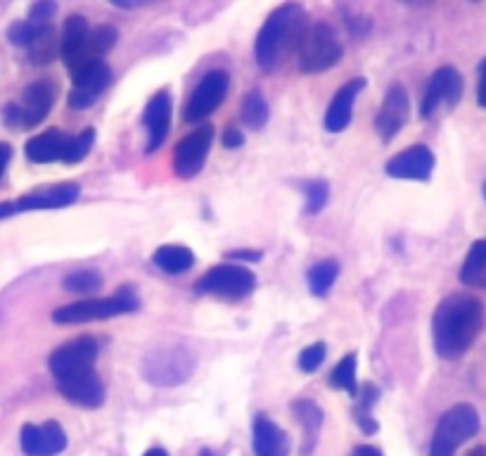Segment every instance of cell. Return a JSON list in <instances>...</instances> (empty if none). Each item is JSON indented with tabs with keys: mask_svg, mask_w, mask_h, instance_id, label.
I'll use <instances>...</instances> for the list:
<instances>
[{
	"mask_svg": "<svg viewBox=\"0 0 486 456\" xmlns=\"http://www.w3.org/2000/svg\"><path fill=\"white\" fill-rule=\"evenodd\" d=\"M484 328V304L467 293L444 297L432 319L435 348L444 359H458L472 348Z\"/></svg>",
	"mask_w": 486,
	"mask_h": 456,
	"instance_id": "1",
	"label": "cell"
},
{
	"mask_svg": "<svg viewBox=\"0 0 486 456\" xmlns=\"http://www.w3.org/2000/svg\"><path fill=\"white\" fill-rule=\"evenodd\" d=\"M307 32L308 14L304 7L295 3L275 7L254 41L256 65L263 71L280 70L292 55H297Z\"/></svg>",
	"mask_w": 486,
	"mask_h": 456,
	"instance_id": "2",
	"label": "cell"
},
{
	"mask_svg": "<svg viewBox=\"0 0 486 456\" xmlns=\"http://www.w3.org/2000/svg\"><path fill=\"white\" fill-rule=\"evenodd\" d=\"M342 43L327 22L308 24V32L297 51V65L304 74H323L342 60Z\"/></svg>",
	"mask_w": 486,
	"mask_h": 456,
	"instance_id": "3",
	"label": "cell"
},
{
	"mask_svg": "<svg viewBox=\"0 0 486 456\" xmlns=\"http://www.w3.org/2000/svg\"><path fill=\"white\" fill-rule=\"evenodd\" d=\"M138 297L133 295V290L124 288L116 295L105 297V300H81V302L64 304V307L52 312V321L58 326H77V323L86 321H100V319H109V316L128 314L138 309Z\"/></svg>",
	"mask_w": 486,
	"mask_h": 456,
	"instance_id": "4",
	"label": "cell"
},
{
	"mask_svg": "<svg viewBox=\"0 0 486 456\" xmlns=\"http://www.w3.org/2000/svg\"><path fill=\"white\" fill-rule=\"evenodd\" d=\"M480 433V414L472 405H455L436 423L429 456H454L455 450Z\"/></svg>",
	"mask_w": 486,
	"mask_h": 456,
	"instance_id": "5",
	"label": "cell"
},
{
	"mask_svg": "<svg viewBox=\"0 0 486 456\" xmlns=\"http://www.w3.org/2000/svg\"><path fill=\"white\" fill-rule=\"evenodd\" d=\"M256 288V276L243 264H218L199 278L195 290L199 295H214L221 300H243Z\"/></svg>",
	"mask_w": 486,
	"mask_h": 456,
	"instance_id": "6",
	"label": "cell"
},
{
	"mask_svg": "<svg viewBox=\"0 0 486 456\" xmlns=\"http://www.w3.org/2000/svg\"><path fill=\"white\" fill-rule=\"evenodd\" d=\"M55 105V86L48 81H33L24 88L20 103L5 107V124L13 129H33L43 122Z\"/></svg>",
	"mask_w": 486,
	"mask_h": 456,
	"instance_id": "7",
	"label": "cell"
},
{
	"mask_svg": "<svg viewBox=\"0 0 486 456\" xmlns=\"http://www.w3.org/2000/svg\"><path fill=\"white\" fill-rule=\"evenodd\" d=\"M231 88V74L225 70H212L206 71L205 77L199 79V84L192 88L190 98L186 105V122L199 124L205 122L206 116L214 115L218 105L224 103Z\"/></svg>",
	"mask_w": 486,
	"mask_h": 456,
	"instance_id": "8",
	"label": "cell"
},
{
	"mask_svg": "<svg viewBox=\"0 0 486 456\" xmlns=\"http://www.w3.org/2000/svg\"><path fill=\"white\" fill-rule=\"evenodd\" d=\"M195 371V354L188 348H167L145 361V376L152 386H179Z\"/></svg>",
	"mask_w": 486,
	"mask_h": 456,
	"instance_id": "9",
	"label": "cell"
},
{
	"mask_svg": "<svg viewBox=\"0 0 486 456\" xmlns=\"http://www.w3.org/2000/svg\"><path fill=\"white\" fill-rule=\"evenodd\" d=\"M214 143V126L205 124L186 138H180L173 148V172L179 179H195L206 164Z\"/></svg>",
	"mask_w": 486,
	"mask_h": 456,
	"instance_id": "10",
	"label": "cell"
},
{
	"mask_svg": "<svg viewBox=\"0 0 486 456\" xmlns=\"http://www.w3.org/2000/svg\"><path fill=\"white\" fill-rule=\"evenodd\" d=\"M97 342L93 338H77V340L64 342L50 354L48 367H50L55 378H71V376H81V373L93 371L97 359Z\"/></svg>",
	"mask_w": 486,
	"mask_h": 456,
	"instance_id": "11",
	"label": "cell"
},
{
	"mask_svg": "<svg viewBox=\"0 0 486 456\" xmlns=\"http://www.w3.org/2000/svg\"><path fill=\"white\" fill-rule=\"evenodd\" d=\"M112 70L105 60L100 62H90V65L78 67L71 71V90H69V105L74 109H86L96 103L100 93L107 88Z\"/></svg>",
	"mask_w": 486,
	"mask_h": 456,
	"instance_id": "12",
	"label": "cell"
},
{
	"mask_svg": "<svg viewBox=\"0 0 486 456\" xmlns=\"http://www.w3.org/2000/svg\"><path fill=\"white\" fill-rule=\"evenodd\" d=\"M463 90H465V84H463L461 71L455 67H439L429 79L427 88H425L423 105H420L423 119H429L435 115V109L442 103H446L448 107H455L461 103Z\"/></svg>",
	"mask_w": 486,
	"mask_h": 456,
	"instance_id": "13",
	"label": "cell"
},
{
	"mask_svg": "<svg viewBox=\"0 0 486 456\" xmlns=\"http://www.w3.org/2000/svg\"><path fill=\"white\" fill-rule=\"evenodd\" d=\"M410 115V100L408 93L403 88V84H391L387 88V96L382 100V107L378 112V119H375V129H378L380 138L384 143L394 141L399 135V131L406 126Z\"/></svg>",
	"mask_w": 486,
	"mask_h": 456,
	"instance_id": "14",
	"label": "cell"
},
{
	"mask_svg": "<svg viewBox=\"0 0 486 456\" xmlns=\"http://www.w3.org/2000/svg\"><path fill=\"white\" fill-rule=\"evenodd\" d=\"M20 444L26 456H55L67 450V435L58 421H48L43 425L24 423Z\"/></svg>",
	"mask_w": 486,
	"mask_h": 456,
	"instance_id": "15",
	"label": "cell"
},
{
	"mask_svg": "<svg viewBox=\"0 0 486 456\" xmlns=\"http://www.w3.org/2000/svg\"><path fill=\"white\" fill-rule=\"evenodd\" d=\"M387 174L391 179L427 181L435 169V153L427 145H410L387 162Z\"/></svg>",
	"mask_w": 486,
	"mask_h": 456,
	"instance_id": "16",
	"label": "cell"
},
{
	"mask_svg": "<svg viewBox=\"0 0 486 456\" xmlns=\"http://www.w3.org/2000/svg\"><path fill=\"white\" fill-rule=\"evenodd\" d=\"M58 390L67 402L81 406V409H97L105 402V386L96 371L60 378Z\"/></svg>",
	"mask_w": 486,
	"mask_h": 456,
	"instance_id": "17",
	"label": "cell"
},
{
	"mask_svg": "<svg viewBox=\"0 0 486 456\" xmlns=\"http://www.w3.org/2000/svg\"><path fill=\"white\" fill-rule=\"evenodd\" d=\"M81 188L78 183H58V186L36 188L32 193H26L14 205V214L17 212H39V209H58V207H67L71 202H77Z\"/></svg>",
	"mask_w": 486,
	"mask_h": 456,
	"instance_id": "18",
	"label": "cell"
},
{
	"mask_svg": "<svg viewBox=\"0 0 486 456\" xmlns=\"http://www.w3.org/2000/svg\"><path fill=\"white\" fill-rule=\"evenodd\" d=\"M142 122L148 126V148L145 153H154L164 145L169 135V126H171V98H169L167 90H160L150 98L148 107H145V116Z\"/></svg>",
	"mask_w": 486,
	"mask_h": 456,
	"instance_id": "19",
	"label": "cell"
},
{
	"mask_svg": "<svg viewBox=\"0 0 486 456\" xmlns=\"http://www.w3.org/2000/svg\"><path fill=\"white\" fill-rule=\"evenodd\" d=\"M363 88L365 79H352V81H346V84L335 93V98L330 100V107H327L326 112V129L330 131V134H339V131H344L346 126H349L356 96H359Z\"/></svg>",
	"mask_w": 486,
	"mask_h": 456,
	"instance_id": "20",
	"label": "cell"
},
{
	"mask_svg": "<svg viewBox=\"0 0 486 456\" xmlns=\"http://www.w3.org/2000/svg\"><path fill=\"white\" fill-rule=\"evenodd\" d=\"M252 447L256 456H289V437L269 416H256L252 423Z\"/></svg>",
	"mask_w": 486,
	"mask_h": 456,
	"instance_id": "21",
	"label": "cell"
},
{
	"mask_svg": "<svg viewBox=\"0 0 486 456\" xmlns=\"http://www.w3.org/2000/svg\"><path fill=\"white\" fill-rule=\"evenodd\" d=\"M90 26L84 14H71L69 20L64 22L62 36H60V58L64 60L67 70H74L78 60L84 55L86 41H88Z\"/></svg>",
	"mask_w": 486,
	"mask_h": 456,
	"instance_id": "22",
	"label": "cell"
},
{
	"mask_svg": "<svg viewBox=\"0 0 486 456\" xmlns=\"http://www.w3.org/2000/svg\"><path fill=\"white\" fill-rule=\"evenodd\" d=\"M69 135H64L60 129L43 131V134L29 138L24 145L26 160L33 164H50V162H62L64 150H67Z\"/></svg>",
	"mask_w": 486,
	"mask_h": 456,
	"instance_id": "23",
	"label": "cell"
},
{
	"mask_svg": "<svg viewBox=\"0 0 486 456\" xmlns=\"http://www.w3.org/2000/svg\"><path fill=\"white\" fill-rule=\"evenodd\" d=\"M292 414L299 421L301 431H304V454H311V450L318 442L320 425H323V412L320 406L314 405L311 399H295L292 402Z\"/></svg>",
	"mask_w": 486,
	"mask_h": 456,
	"instance_id": "24",
	"label": "cell"
},
{
	"mask_svg": "<svg viewBox=\"0 0 486 456\" xmlns=\"http://www.w3.org/2000/svg\"><path fill=\"white\" fill-rule=\"evenodd\" d=\"M152 262L160 266L164 274H186L195 264V255L186 245H161L160 250L152 255Z\"/></svg>",
	"mask_w": 486,
	"mask_h": 456,
	"instance_id": "25",
	"label": "cell"
},
{
	"mask_svg": "<svg viewBox=\"0 0 486 456\" xmlns=\"http://www.w3.org/2000/svg\"><path fill=\"white\" fill-rule=\"evenodd\" d=\"M461 283L470 288H484L486 283V240H474L461 266Z\"/></svg>",
	"mask_w": 486,
	"mask_h": 456,
	"instance_id": "26",
	"label": "cell"
},
{
	"mask_svg": "<svg viewBox=\"0 0 486 456\" xmlns=\"http://www.w3.org/2000/svg\"><path fill=\"white\" fill-rule=\"evenodd\" d=\"M26 48H29V60H32L33 65H48V62L55 58V51L60 52V43L58 39H55L52 24L36 26L32 43L26 45Z\"/></svg>",
	"mask_w": 486,
	"mask_h": 456,
	"instance_id": "27",
	"label": "cell"
},
{
	"mask_svg": "<svg viewBox=\"0 0 486 456\" xmlns=\"http://www.w3.org/2000/svg\"><path fill=\"white\" fill-rule=\"evenodd\" d=\"M337 276H339V264L335 262V259H326V262L316 264V266H311L307 274L308 290H311L316 297H326L327 293H330V288L335 285V281H337Z\"/></svg>",
	"mask_w": 486,
	"mask_h": 456,
	"instance_id": "28",
	"label": "cell"
},
{
	"mask_svg": "<svg viewBox=\"0 0 486 456\" xmlns=\"http://www.w3.org/2000/svg\"><path fill=\"white\" fill-rule=\"evenodd\" d=\"M269 103L266 98L259 93V90H250L243 100V122L250 126V129H263L266 122H269Z\"/></svg>",
	"mask_w": 486,
	"mask_h": 456,
	"instance_id": "29",
	"label": "cell"
},
{
	"mask_svg": "<svg viewBox=\"0 0 486 456\" xmlns=\"http://www.w3.org/2000/svg\"><path fill=\"white\" fill-rule=\"evenodd\" d=\"M62 288L69 293H78V295H90L103 288V276L96 269H81L74 271L62 281Z\"/></svg>",
	"mask_w": 486,
	"mask_h": 456,
	"instance_id": "30",
	"label": "cell"
},
{
	"mask_svg": "<svg viewBox=\"0 0 486 456\" xmlns=\"http://www.w3.org/2000/svg\"><path fill=\"white\" fill-rule=\"evenodd\" d=\"M330 387L346 390L352 397L359 392V387H356V354H346L344 359L335 367V371L330 373Z\"/></svg>",
	"mask_w": 486,
	"mask_h": 456,
	"instance_id": "31",
	"label": "cell"
},
{
	"mask_svg": "<svg viewBox=\"0 0 486 456\" xmlns=\"http://www.w3.org/2000/svg\"><path fill=\"white\" fill-rule=\"evenodd\" d=\"M356 395H359V406H356L353 416H356V421H359V425L365 433H375L378 431V423L371 418V409H372V405H375V397L380 395L378 387L365 386L363 390L356 392Z\"/></svg>",
	"mask_w": 486,
	"mask_h": 456,
	"instance_id": "32",
	"label": "cell"
},
{
	"mask_svg": "<svg viewBox=\"0 0 486 456\" xmlns=\"http://www.w3.org/2000/svg\"><path fill=\"white\" fill-rule=\"evenodd\" d=\"M93 141H96V131L93 129H86L78 135H74V138H69L67 150H64V157H62L64 164H78V162L84 160L86 154H88V150L93 148Z\"/></svg>",
	"mask_w": 486,
	"mask_h": 456,
	"instance_id": "33",
	"label": "cell"
},
{
	"mask_svg": "<svg viewBox=\"0 0 486 456\" xmlns=\"http://www.w3.org/2000/svg\"><path fill=\"white\" fill-rule=\"evenodd\" d=\"M304 193H307V214H318L327 202V195H330V188H327L326 181H308L304 186Z\"/></svg>",
	"mask_w": 486,
	"mask_h": 456,
	"instance_id": "34",
	"label": "cell"
},
{
	"mask_svg": "<svg viewBox=\"0 0 486 456\" xmlns=\"http://www.w3.org/2000/svg\"><path fill=\"white\" fill-rule=\"evenodd\" d=\"M326 345L323 342H316V345H308L307 349H301L299 354V368L304 373H314L323 367V361H326Z\"/></svg>",
	"mask_w": 486,
	"mask_h": 456,
	"instance_id": "35",
	"label": "cell"
},
{
	"mask_svg": "<svg viewBox=\"0 0 486 456\" xmlns=\"http://www.w3.org/2000/svg\"><path fill=\"white\" fill-rule=\"evenodd\" d=\"M58 13V5L55 3H48V0H43V3H36V5L29 10V24L33 26H45V24H52V14Z\"/></svg>",
	"mask_w": 486,
	"mask_h": 456,
	"instance_id": "36",
	"label": "cell"
},
{
	"mask_svg": "<svg viewBox=\"0 0 486 456\" xmlns=\"http://www.w3.org/2000/svg\"><path fill=\"white\" fill-rule=\"evenodd\" d=\"M33 33H36V26L29 24V22H17V24H13L10 29H7V39H10V43L13 45H22V48H26V45L32 43Z\"/></svg>",
	"mask_w": 486,
	"mask_h": 456,
	"instance_id": "37",
	"label": "cell"
},
{
	"mask_svg": "<svg viewBox=\"0 0 486 456\" xmlns=\"http://www.w3.org/2000/svg\"><path fill=\"white\" fill-rule=\"evenodd\" d=\"M221 141H224L225 148H240V145L244 143V135L240 134L237 129H228L224 134V138H221Z\"/></svg>",
	"mask_w": 486,
	"mask_h": 456,
	"instance_id": "38",
	"label": "cell"
},
{
	"mask_svg": "<svg viewBox=\"0 0 486 456\" xmlns=\"http://www.w3.org/2000/svg\"><path fill=\"white\" fill-rule=\"evenodd\" d=\"M10 157H13V148H10L7 143H0V179L5 174V167L7 162H10Z\"/></svg>",
	"mask_w": 486,
	"mask_h": 456,
	"instance_id": "39",
	"label": "cell"
},
{
	"mask_svg": "<svg viewBox=\"0 0 486 456\" xmlns=\"http://www.w3.org/2000/svg\"><path fill=\"white\" fill-rule=\"evenodd\" d=\"M477 103L480 107H484V62L480 65V71H477Z\"/></svg>",
	"mask_w": 486,
	"mask_h": 456,
	"instance_id": "40",
	"label": "cell"
},
{
	"mask_svg": "<svg viewBox=\"0 0 486 456\" xmlns=\"http://www.w3.org/2000/svg\"><path fill=\"white\" fill-rule=\"evenodd\" d=\"M352 456H382V451L378 447H371V444H361L352 451Z\"/></svg>",
	"mask_w": 486,
	"mask_h": 456,
	"instance_id": "41",
	"label": "cell"
},
{
	"mask_svg": "<svg viewBox=\"0 0 486 456\" xmlns=\"http://www.w3.org/2000/svg\"><path fill=\"white\" fill-rule=\"evenodd\" d=\"M231 257L252 259V262H256V259H261V252H231Z\"/></svg>",
	"mask_w": 486,
	"mask_h": 456,
	"instance_id": "42",
	"label": "cell"
},
{
	"mask_svg": "<svg viewBox=\"0 0 486 456\" xmlns=\"http://www.w3.org/2000/svg\"><path fill=\"white\" fill-rule=\"evenodd\" d=\"M10 214H14V205L13 202H3V205H0V219L10 217Z\"/></svg>",
	"mask_w": 486,
	"mask_h": 456,
	"instance_id": "43",
	"label": "cell"
},
{
	"mask_svg": "<svg viewBox=\"0 0 486 456\" xmlns=\"http://www.w3.org/2000/svg\"><path fill=\"white\" fill-rule=\"evenodd\" d=\"M467 456H486V447H474L472 451H467Z\"/></svg>",
	"mask_w": 486,
	"mask_h": 456,
	"instance_id": "44",
	"label": "cell"
},
{
	"mask_svg": "<svg viewBox=\"0 0 486 456\" xmlns=\"http://www.w3.org/2000/svg\"><path fill=\"white\" fill-rule=\"evenodd\" d=\"M142 456H169V454L164 450H157V447H154V450L145 451V454H142Z\"/></svg>",
	"mask_w": 486,
	"mask_h": 456,
	"instance_id": "45",
	"label": "cell"
}]
</instances>
